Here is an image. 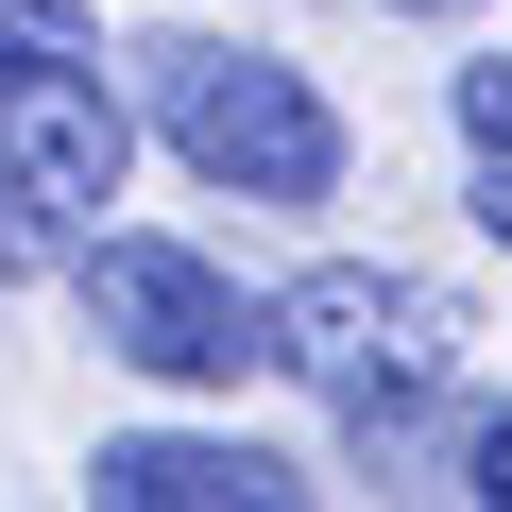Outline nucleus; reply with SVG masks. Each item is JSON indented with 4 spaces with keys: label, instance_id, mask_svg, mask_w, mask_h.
<instances>
[{
    "label": "nucleus",
    "instance_id": "f257e3e1",
    "mask_svg": "<svg viewBox=\"0 0 512 512\" xmlns=\"http://www.w3.org/2000/svg\"><path fill=\"white\" fill-rule=\"evenodd\" d=\"M137 120H154L205 188H239V205H325V188H342L325 86L274 69V52H239V35H154V52H137Z\"/></svg>",
    "mask_w": 512,
    "mask_h": 512
},
{
    "label": "nucleus",
    "instance_id": "f03ea898",
    "mask_svg": "<svg viewBox=\"0 0 512 512\" xmlns=\"http://www.w3.org/2000/svg\"><path fill=\"white\" fill-rule=\"evenodd\" d=\"M137 171V120L86 52H18L0 69V274H86V239Z\"/></svg>",
    "mask_w": 512,
    "mask_h": 512
},
{
    "label": "nucleus",
    "instance_id": "7ed1b4c3",
    "mask_svg": "<svg viewBox=\"0 0 512 512\" xmlns=\"http://www.w3.org/2000/svg\"><path fill=\"white\" fill-rule=\"evenodd\" d=\"M461 291L444 274H410V256H325V274L291 291V376L359 427V444H393L444 376H461Z\"/></svg>",
    "mask_w": 512,
    "mask_h": 512
},
{
    "label": "nucleus",
    "instance_id": "20e7f679",
    "mask_svg": "<svg viewBox=\"0 0 512 512\" xmlns=\"http://www.w3.org/2000/svg\"><path fill=\"white\" fill-rule=\"evenodd\" d=\"M86 325H103V359H137V376H171V393H239V376L291 359V291H239L222 256L137 239V222L86 239Z\"/></svg>",
    "mask_w": 512,
    "mask_h": 512
},
{
    "label": "nucleus",
    "instance_id": "39448f33",
    "mask_svg": "<svg viewBox=\"0 0 512 512\" xmlns=\"http://www.w3.org/2000/svg\"><path fill=\"white\" fill-rule=\"evenodd\" d=\"M86 495H103V512H308V461L222 444V427H120V444L86 461Z\"/></svg>",
    "mask_w": 512,
    "mask_h": 512
},
{
    "label": "nucleus",
    "instance_id": "423d86ee",
    "mask_svg": "<svg viewBox=\"0 0 512 512\" xmlns=\"http://www.w3.org/2000/svg\"><path fill=\"white\" fill-rule=\"evenodd\" d=\"M18 52H86V0H0V69Z\"/></svg>",
    "mask_w": 512,
    "mask_h": 512
},
{
    "label": "nucleus",
    "instance_id": "0eeeda50",
    "mask_svg": "<svg viewBox=\"0 0 512 512\" xmlns=\"http://www.w3.org/2000/svg\"><path fill=\"white\" fill-rule=\"evenodd\" d=\"M461 495H495V512H512V410L478 427V461H461Z\"/></svg>",
    "mask_w": 512,
    "mask_h": 512
},
{
    "label": "nucleus",
    "instance_id": "6e6552de",
    "mask_svg": "<svg viewBox=\"0 0 512 512\" xmlns=\"http://www.w3.org/2000/svg\"><path fill=\"white\" fill-rule=\"evenodd\" d=\"M478 222H495V239H512V154H478Z\"/></svg>",
    "mask_w": 512,
    "mask_h": 512
},
{
    "label": "nucleus",
    "instance_id": "1a4fd4ad",
    "mask_svg": "<svg viewBox=\"0 0 512 512\" xmlns=\"http://www.w3.org/2000/svg\"><path fill=\"white\" fill-rule=\"evenodd\" d=\"M393 18H461V0H393Z\"/></svg>",
    "mask_w": 512,
    "mask_h": 512
}]
</instances>
